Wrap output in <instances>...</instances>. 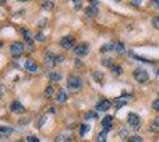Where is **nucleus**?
<instances>
[{"label":"nucleus","mask_w":159,"mask_h":142,"mask_svg":"<svg viewBox=\"0 0 159 142\" xmlns=\"http://www.w3.org/2000/svg\"><path fill=\"white\" fill-rule=\"evenodd\" d=\"M25 69H26L29 72H37V70H38V67H37V64L32 61H26L25 63Z\"/></svg>","instance_id":"obj_10"},{"label":"nucleus","mask_w":159,"mask_h":142,"mask_svg":"<svg viewBox=\"0 0 159 142\" xmlns=\"http://www.w3.org/2000/svg\"><path fill=\"white\" fill-rule=\"evenodd\" d=\"M75 64H76V67L81 65V61H80L79 58H76V59H75Z\"/></svg>","instance_id":"obj_39"},{"label":"nucleus","mask_w":159,"mask_h":142,"mask_svg":"<svg viewBox=\"0 0 159 142\" xmlns=\"http://www.w3.org/2000/svg\"><path fill=\"white\" fill-rule=\"evenodd\" d=\"M112 72L114 76H120V75L122 74V68L120 65H114L112 68Z\"/></svg>","instance_id":"obj_22"},{"label":"nucleus","mask_w":159,"mask_h":142,"mask_svg":"<svg viewBox=\"0 0 159 142\" xmlns=\"http://www.w3.org/2000/svg\"><path fill=\"white\" fill-rule=\"evenodd\" d=\"M151 130L154 131V133H156V131H159V116L156 117L152 121V123H151Z\"/></svg>","instance_id":"obj_18"},{"label":"nucleus","mask_w":159,"mask_h":142,"mask_svg":"<svg viewBox=\"0 0 159 142\" xmlns=\"http://www.w3.org/2000/svg\"><path fill=\"white\" fill-rule=\"evenodd\" d=\"M89 129H90V127L88 126V124H82L81 126V128H80V135L81 136H84L89 131Z\"/></svg>","instance_id":"obj_21"},{"label":"nucleus","mask_w":159,"mask_h":142,"mask_svg":"<svg viewBox=\"0 0 159 142\" xmlns=\"http://www.w3.org/2000/svg\"><path fill=\"white\" fill-rule=\"evenodd\" d=\"M43 7L47 8V10H51L53 7V2L52 1H44L43 2Z\"/></svg>","instance_id":"obj_28"},{"label":"nucleus","mask_w":159,"mask_h":142,"mask_svg":"<svg viewBox=\"0 0 159 142\" xmlns=\"http://www.w3.org/2000/svg\"><path fill=\"white\" fill-rule=\"evenodd\" d=\"M152 25L154 28L159 30V17H154L152 19Z\"/></svg>","instance_id":"obj_29"},{"label":"nucleus","mask_w":159,"mask_h":142,"mask_svg":"<svg viewBox=\"0 0 159 142\" xmlns=\"http://www.w3.org/2000/svg\"><path fill=\"white\" fill-rule=\"evenodd\" d=\"M56 58L57 56L52 52H48L45 54V64H47L49 68H52L53 65H56Z\"/></svg>","instance_id":"obj_9"},{"label":"nucleus","mask_w":159,"mask_h":142,"mask_svg":"<svg viewBox=\"0 0 159 142\" xmlns=\"http://www.w3.org/2000/svg\"><path fill=\"white\" fill-rule=\"evenodd\" d=\"M4 93H5V87L0 84V97H1L2 95H4Z\"/></svg>","instance_id":"obj_36"},{"label":"nucleus","mask_w":159,"mask_h":142,"mask_svg":"<svg viewBox=\"0 0 159 142\" xmlns=\"http://www.w3.org/2000/svg\"><path fill=\"white\" fill-rule=\"evenodd\" d=\"M68 88L70 90H77L82 87V78L79 76H70L68 78Z\"/></svg>","instance_id":"obj_3"},{"label":"nucleus","mask_w":159,"mask_h":142,"mask_svg":"<svg viewBox=\"0 0 159 142\" xmlns=\"http://www.w3.org/2000/svg\"><path fill=\"white\" fill-rule=\"evenodd\" d=\"M152 108L156 110V111H159V98H157V100H154L152 103Z\"/></svg>","instance_id":"obj_32"},{"label":"nucleus","mask_w":159,"mask_h":142,"mask_svg":"<svg viewBox=\"0 0 159 142\" xmlns=\"http://www.w3.org/2000/svg\"><path fill=\"white\" fill-rule=\"evenodd\" d=\"M133 76H134L135 81L138 82V83H141V84L148 81V72L146 71L145 69H135L134 72H133Z\"/></svg>","instance_id":"obj_1"},{"label":"nucleus","mask_w":159,"mask_h":142,"mask_svg":"<svg viewBox=\"0 0 159 142\" xmlns=\"http://www.w3.org/2000/svg\"><path fill=\"white\" fill-rule=\"evenodd\" d=\"M74 41H75V38L71 34H68L66 37H63L60 41V45L64 49H70V47L74 45Z\"/></svg>","instance_id":"obj_6"},{"label":"nucleus","mask_w":159,"mask_h":142,"mask_svg":"<svg viewBox=\"0 0 159 142\" xmlns=\"http://www.w3.org/2000/svg\"><path fill=\"white\" fill-rule=\"evenodd\" d=\"M12 131H13V129L10 128V127H0V133H7V134H10Z\"/></svg>","instance_id":"obj_30"},{"label":"nucleus","mask_w":159,"mask_h":142,"mask_svg":"<svg viewBox=\"0 0 159 142\" xmlns=\"http://www.w3.org/2000/svg\"><path fill=\"white\" fill-rule=\"evenodd\" d=\"M21 34L24 36V38H25L27 41H31V36H30V32L27 31L26 28H21Z\"/></svg>","instance_id":"obj_26"},{"label":"nucleus","mask_w":159,"mask_h":142,"mask_svg":"<svg viewBox=\"0 0 159 142\" xmlns=\"http://www.w3.org/2000/svg\"><path fill=\"white\" fill-rule=\"evenodd\" d=\"M23 51H24V44H23V43L16 41V43L12 44V46H11V54H12L13 57L20 56V54H23Z\"/></svg>","instance_id":"obj_5"},{"label":"nucleus","mask_w":159,"mask_h":142,"mask_svg":"<svg viewBox=\"0 0 159 142\" xmlns=\"http://www.w3.org/2000/svg\"><path fill=\"white\" fill-rule=\"evenodd\" d=\"M36 38H37L38 41H44V39H45V37H44L43 34H40V33L37 34V36H36Z\"/></svg>","instance_id":"obj_35"},{"label":"nucleus","mask_w":159,"mask_h":142,"mask_svg":"<svg viewBox=\"0 0 159 142\" xmlns=\"http://www.w3.org/2000/svg\"><path fill=\"white\" fill-rule=\"evenodd\" d=\"M111 129H103L101 133H99V135H98V142H106L107 140V133Z\"/></svg>","instance_id":"obj_15"},{"label":"nucleus","mask_w":159,"mask_h":142,"mask_svg":"<svg viewBox=\"0 0 159 142\" xmlns=\"http://www.w3.org/2000/svg\"><path fill=\"white\" fill-rule=\"evenodd\" d=\"M86 14L88 17H95L96 14H99V8L96 6H92V5H90V6L86 10Z\"/></svg>","instance_id":"obj_14"},{"label":"nucleus","mask_w":159,"mask_h":142,"mask_svg":"<svg viewBox=\"0 0 159 142\" xmlns=\"http://www.w3.org/2000/svg\"><path fill=\"white\" fill-rule=\"evenodd\" d=\"M27 142H39V140H38V137H36L34 135H29L26 137Z\"/></svg>","instance_id":"obj_31"},{"label":"nucleus","mask_w":159,"mask_h":142,"mask_svg":"<svg viewBox=\"0 0 159 142\" xmlns=\"http://www.w3.org/2000/svg\"><path fill=\"white\" fill-rule=\"evenodd\" d=\"M112 122H113V116L108 115L102 120L101 124L103 126V128L105 129H111V127H112Z\"/></svg>","instance_id":"obj_12"},{"label":"nucleus","mask_w":159,"mask_h":142,"mask_svg":"<svg viewBox=\"0 0 159 142\" xmlns=\"http://www.w3.org/2000/svg\"><path fill=\"white\" fill-rule=\"evenodd\" d=\"M50 78H51V81H53V82H58V81H61V78H62V75L58 74V72H56V71H52V72L50 74Z\"/></svg>","instance_id":"obj_20"},{"label":"nucleus","mask_w":159,"mask_h":142,"mask_svg":"<svg viewBox=\"0 0 159 142\" xmlns=\"http://www.w3.org/2000/svg\"><path fill=\"white\" fill-rule=\"evenodd\" d=\"M16 142H21V141H16Z\"/></svg>","instance_id":"obj_41"},{"label":"nucleus","mask_w":159,"mask_h":142,"mask_svg":"<svg viewBox=\"0 0 159 142\" xmlns=\"http://www.w3.org/2000/svg\"><path fill=\"white\" fill-rule=\"evenodd\" d=\"M111 51H115V44L114 43H106L105 45L101 46V52L102 54L111 52Z\"/></svg>","instance_id":"obj_11"},{"label":"nucleus","mask_w":159,"mask_h":142,"mask_svg":"<svg viewBox=\"0 0 159 142\" xmlns=\"http://www.w3.org/2000/svg\"><path fill=\"white\" fill-rule=\"evenodd\" d=\"M131 4H133L134 6H139L140 4H141V1H131Z\"/></svg>","instance_id":"obj_38"},{"label":"nucleus","mask_w":159,"mask_h":142,"mask_svg":"<svg viewBox=\"0 0 159 142\" xmlns=\"http://www.w3.org/2000/svg\"><path fill=\"white\" fill-rule=\"evenodd\" d=\"M68 100V95H66V91L64 89H61L57 94V101L60 103H64V102Z\"/></svg>","instance_id":"obj_13"},{"label":"nucleus","mask_w":159,"mask_h":142,"mask_svg":"<svg viewBox=\"0 0 159 142\" xmlns=\"http://www.w3.org/2000/svg\"><path fill=\"white\" fill-rule=\"evenodd\" d=\"M93 78L96 83H101L102 80H103V74L100 72V71H95V72L93 74Z\"/></svg>","instance_id":"obj_19"},{"label":"nucleus","mask_w":159,"mask_h":142,"mask_svg":"<svg viewBox=\"0 0 159 142\" xmlns=\"http://www.w3.org/2000/svg\"><path fill=\"white\" fill-rule=\"evenodd\" d=\"M52 94H53V88L52 87H48L47 89H45V91H44V96L45 97H51L52 96Z\"/></svg>","instance_id":"obj_25"},{"label":"nucleus","mask_w":159,"mask_h":142,"mask_svg":"<svg viewBox=\"0 0 159 142\" xmlns=\"http://www.w3.org/2000/svg\"><path fill=\"white\" fill-rule=\"evenodd\" d=\"M0 4H4V1H0Z\"/></svg>","instance_id":"obj_40"},{"label":"nucleus","mask_w":159,"mask_h":142,"mask_svg":"<svg viewBox=\"0 0 159 142\" xmlns=\"http://www.w3.org/2000/svg\"><path fill=\"white\" fill-rule=\"evenodd\" d=\"M10 109H11V111H12L13 114H17V115H21V114L25 113V107L18 101L12 102L11 105H10Z\"/></svg>","instance_id":"obj_4"},{"label":"nucleus","mask_w":159,"mask_h":142,"mask_svg":"<svg viewBox=\"0 0 159 142\" xmlns=\"http://www.w3.org/2000/svg\"><path fill=\"white\" fill-rule=\"evenodd\" d=\"M98 117V114L96 113H94V111H88L84 114V118L86 120H92V118H96Z\"/></svg>","instance_id":"obj_23"},{"label":"nucleus","mask_w":159,"mask_h":142,"mask_svg":"<svg viewBox=\"0 0 159 142\" xmlns=\"http://www.w3.org/2000/svg\"><path fill=\"white\" fill-rule=\"evenodd\" d=\"M74 52H75L76 56H79V57H84L89 52V46L87 44H80V45H77V46L75 47Z\"/></svg>","instance_id":"obj_7"},{"label":"nucleus","mask_w":159,"mask_h":142,"mask_svg":"<svg viewBox=\"0 0 159 142\" xmlns=\"http://www.w3.org/2000/svg\"><path fill=\"white\" fill-rule=\"evenodd\" d=\"M73 4H75V8H76V10L81 8V5H82V2H81V1H77V0H74Z\"/></svg>","instance_id":"obj_34"},{"label":"nucleus","mask_w":159,"mask_h":142,"mask_svg":"<svg viewBox=\"0 0 159 142\" xmlns=\"http://www.w3.org/2000/svg\"><path fill=\"white\" fill-rule=\"evenodd\" d=\"M112 103L108 101V100H101V101L96 104V110L98 111H107L108 109L111 108Z\"/></svg>","instance_id":"obj_8"},{"label":"nucleus","mask_w":159,"mask_h":142,"mask_svg":"<svg viewBox=\"0 0 159 142\" xmlns=\"http://www.w3.org/2000/svg\"><path fill=\"white\" fill-rule=\"evenodd\" d=\"M126 104V100H122V98H118L116 100V103H115V105H116V109L121 108L122 105H125Z\"/></svg>","instance_id":"obj_27"},{"label":"nucleus","mask_w":159,"mask_h":142,"mask_svg":"<svg viewBox=\"0 0 159 142\" xmlns=\"http://www.w3.org/2000/svg\"><path fill=\"white\" fill-rule=\"evenodd\" d=\"M128 142H144V140L139 135H134V136H131L128 139Z\"/></svg>","instance_id":"obj_24"},{"label":"nucleus","mask_w":159,"mask_h":142,"mask_svg":"<svg viewBox=\"0 0 159 142\" xmlns=\"http://www.w3.org/2000/svg\"><path fill=\"white\" fill-rule=\"evenodd\" d=\"M66 58H64V56H57V58H56V64H60V63H63Z\"/></svg>","instance_id":"obj_33"},{"label":"nucleus","mask_w":159,"mask_h":142,"mask_svg":"<svg viewBox=\"0 0 159 142\" xmlns=\"http://www.w3.org/2000/svg\"><path fill=\"white\" fill-rule=\"evenodd\" d=\"M153 6H154V8H158L159 10V0H154L153 1Z\"/></svg>","instance_id":"obj_37"},{"label":"nucleus","mask_w":159,"mask_h":142,"mask_svg":"<svg viewBox=\"0 0 159 142\" xmlns=\"http://www.w3.org/2000/svg\"><path fill=\"white\" fill-rule=\"evenodd\" d=\"M101 64H102L103 67H106V68L112 69L113 67H114V61H113V58H103V59L101 61Z\"/></svg>","instance_id":"obj_17"},{"label":"nucleus","mask_w":159,"mask_h":142,"mask_svg":"<svg viewBox=\"0 0 159 142\" xmlns=\"http://www.w3.org/2000/svg\"><path fill=\"white\" fill-rule=\"evenodd\" d=\"M115 51H116V54H120V56H124L125 52H126L124 44H122V43H116V44H115Z\"/></svg>","instance_id":"obj_16"},{"label":"nucleus","mask_w":159,"mask_h":142,"mask_svg":"<svg viewBox=\"0 0 159 142\" xmlns=\"http://www.w3.org/2000/svg\"><path fill=\"white\" fill-rule=\"evenodd\" d=\"M140 121H141L140 116L138 115V114H135V113H129V114L127 115V122H128V124H129L134 130H138V129H139Z\"/></svg>","instance_id":"obj_2"}]
</instances>
